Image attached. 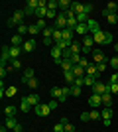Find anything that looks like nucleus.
<instances>
[{
  "instance_id": "nucleus-13",
  "label": "nucleus",
  "mask_w": 118,
  "mask_h": 132,
  "mask_svg": "<svg viewBox=\"0 0 118 132\" xmlns=\"http://www.w3.org/2000/svg\"><path fill=\"white\" fill-rule=\"evenodd\" d=\"M75 34H79V36H89V26H87V24H79L77 28H75Z\"/></svg>"
},
{
  "instance_id": "nucleus-27",
  "label": "nucleus",
  "mask_w": 118,
  "mask_h": 132,
  "mask_svg": "<svg viewBox=\"0 0 118 132\" xmlns=\"http://www.w3.org/2000/svg\"><path fill=\"white\" fill-rule=\"evenodd\" d=\"M10 57H12V59H18V57H20V47L10 45Z\"/></svg>"
},
{
  "instance_id": "nucleus-28",
  "label": "nucleus",
  "mask_w": 118,
  "mask_h": 132,
  "mask_svg": "<svg viewBox=\"0 0 118 132\" xmlns=\"http://www.w3.org/2000/svg\"><path fill=\"white\" fill-rule=\"evenodd\" d=\"M69 50L73 51L75 55H79V53H81V50H83V45H79L77 42H73V44H71V47H69Z\"/></svg>"
},
{
  "instance_id": "nucleus-38",
  "label": "nucleus",
  "mask_w": 118,
  "mask_h": 132,
  "mask_svg": "<svg viewBox=\"0 0 118 132\" xmlns=\"http://www.w3.org/2000/svg\"><path fill=\"white\" fill-rule=\"evenodd\" d=\"M28 87H30V89H38V87H39V81H38L35 77L30 79V81H28Z\"/></svg>"
},
{
  "instance_id": "nucleus-42",
  "label": "nucleus",
  "mask_w": 118,
  "mask_h": 132,
  "mask_svg": "<svg viewBox=\"0 0 118 132\" xmlns=\"http://www.w3.org/2000/svg\"><path fill=\"white\" fill-rule=\"evenodd\" d=\"M106 22L108 24H116L118 22V16H116V14H108V16H106Z\"/></svg>"
},
{
  "instance_id": "nucleus-46",
  "label": "nucleus",
  "mask_w": 118,
  "mask_h": 132,
  "mask_svg": "<svg viewBox=\"0 0 118 132\" xmlns=\"http://www.w3.org/2000/svg\"><path fill=\"white\" fill-rule=\"evenodd\" d=\"M53 132H65V126H63L61 122H57L55 126H53Z\"/></svg>"
},
{
  "instance_id": "nucleus-26",
  "label": "nucleus",
  "mask_w": 118,
  "mask_h": 132,
  "mask_svg": "<svg viewBox=\"0 0 118 132\" xmlns=\"http://www.w3.org/2000/svg\"><path fill=\"white\" fill-rule=\"evenodd\" d=\"M95 83H96V79H95V77H90V75H85V77H83V85H89V87H93Z\"/></svg>"
},
{
  "instance_id": "nucleus-52",
  "label": "nucleus",
  "mask_w": 118,
  "mask_h": 132,
  "mask_svg": "<svg viewBox=\"0 0 118 132\" xmlns=\"http://www.w3.org/2000/svg\"><path fill=\"white\" fill-rule=\"evenodd\" d=\"M73 85H77V87H83V77H77L75 79V83Z\"/></svg>"
},
{
  "instance_id": "nucleus-56",
  "label": "nucleus",
  "mask_w": 118,
  "mask_h": 132,
  "mask_svg": "<svg viewBox=\"0 0 118 132\" xmlns=\"http://www.w3.org/2000/svg\"><path fill=\"white\" fill-rule=\"evenodd\" d=\"M22 130H24V128H22V124H18V126L14 128V132H22Z\"/></svg>"
},
{
  "instance_id": "nucleus-32",
  "label": "nucleus",
  "mask_w": 118,
  "mask_h": 132,
  "mask_svg": "<svg viewBox=\"0 0 118 132\" xmlns=\"http://www.w3.org/2000/svg\"><path fill=\"white\" fill-rule=\"evenodd\" d=\"M47 8L49 10H57L59 8V0H47Z\"/></svg>"
},
{
  "instance_id": "nucleus-33",
  "label": "nucleus",
  "mask_w": 118,
  "mask_h": 132,
  "mask_svg": "<svg viewBox=\"0 0 118 132\" xmlns=\"http://www.w3.org/2000/svg\"><path fill=\"white\" fill-rule=\"evenodd\" d=\"M10 69H22V61L20 59H12L10 61Z\"/></svg>"
},
{
  "instance_id": "nucleus-4",
  "label": "nucleus",
  "mask_w": 118,
  "mask_h": 132,
  "mask_svg": "<svg viewBox=\"0 0 118 132\" xmlns=\"http://www.w3.org/2000/svg\"><path fill=\"white\" fill-rule=\"evenodd\" d=\"M34 112H35V116H47V114L51 112V109H49V105H43V103H39V105L34 109Z\"/></svg>"
},
{
  "instance_id": "nucleus-9",
  "label": "nucleus",
  "mask_w": 118,
  "mask_h": 132,
  "mask_svg": "<svg viewBox=\"0 0 118 132\" xmlns=\"http://www.w3.org/2000/svg\"><path fill=\"white\" fill-rule=\"evenodd\" d=\"M22 47H24V51H26V53H32V51L35 50V38H30V39H26Z\"/></svg>"
},
{
  "instance_id": "nucleus-55",
  "label": "nucleus",
  "mask_w": 118,
  "mask_h": 132,
  "mask_svg": "<svg viewBox=\"0 0 118 132\" xmlns=\"http://www.w3.org/2000/svg\"><path fill=\"white\" fill-rule=\"evenodd\" d=\"M59 122H61L63 126H65V124H67V122H69V120H67V116H61V120H59Z\"/></svg>"
},
{
  "instance_id": "nucleus-50",
  "label": "nucleus",
  "mask_w": 118,
  "mask_h": 132,
  "mask_svg": "<svg viewBox=\"0 0 118 132\" xmlns=\"http://www.w3.org/2000/svg\"><path fill=\"white\" fill-rule=\"evenodd\" d=\"M47 105H49V109H51V110H55V109H57V105H59V101H49Z\"/></svg>"
},
{
  "instance_id": "nucleus-49",
  "label": "nucleus",
  "mask_w": 118,
  "mask_h": 132,
  "mask_svg": "<svg viewBox=\"0 0 118 132\" xmlns=\"http://www.w3.org/2000/svg\"><path fill=\"white\" fill-rule=\"evenodd\" d=\"M79 65L83 67V69H87V67H89V61L85 59V57H81V61H79Z\"/></svg>"
},
{
  "instance_id": "nucleus-30",
  "label": "nucleus",
  "mask_w": 118,
  "mask_h": 132,
  "mask_svg": "<svg viewBox=\"0 0 118 132\" xmlns=\"http://www.w3.org/2000/svg\"><path fill=\"white\" fill-rule=\"evenodd\" d=\"M16 110H18L16 106L10 105V106H6V109H4V114H6V116H14V114H16Z\"/></svg>"
},
{
  "instance_id": "nucleus-17",
  "label": "nucleus",
  "mask_w": 118,
  "mask_h": 132,
  "mask_svg": "<svg viewBox=\"0 0 118 132\" xmlns=\"http://www.w3.org/2000/svg\"><path fill=\"white\" fill-rule=\"evenodd\" d=\"M16 126H18L16 118H14V116H6V128H8V130H14Z\"/></svg>"
},
{
  "instance_id": "nucleus-29",
  "label": "nucleus",
  "mask_w": 118,
  "mask_h": 132,
  "mask_svg": "<svg viewBox=\"0 0 118 132\" xmlns=\"http://www.w3.org/2000/svg\"><path fill=\"white\" fill-rule=\"evenodd\" d=\"M28 32H30V26H26V24H20V26H18V34H20V36H26Z\"/></svg>"
},
{
  "instance_id": "nucleus-45",
  "label": "nucleus",
  "mask_w": 118,
  "mask_h": 132,
  "mask_svg": "<svg viewBox=\"0 0 118 132\" xmlns=\"http://www.w3.org/2000/svg\"><path fill=\"white\" fill-rule=\"evenodd\" d=\"M79 118H81V122H89L90 120V114H89V112H81Z\"/></svg>"
},
{
  "instance_id": "nucleus-57",
  "label": "nucleus",
  "mask_w": 118,
  "mask_h": 132,
  "mask_svg": "<svg viewBox=\"0 0 118 132\" xmlns=\"http://www.w3.org/2000/svg\"><path fill=\"white\" fill-rule=\"evenodd\" d=\"M0 132H8V128H6L4 124H2V126H0Z\"/></svg>"
},
{
  "instance_id": "nucleus-31",
  "label": "nucleus",
  "mask_w": 118,
  "mask_h": 132,
  "mask_svg": "<svg viewBox=\"0 0 118 132\" xmlns=\"http://www.w3.org/2000/svg\"><path fill=\"white\" fill-rule=\"evenodd\" d=\"M106 10L110 12V14H116V10H118V4H116V2H108V4H106Z\"/></svg>"
},
{
  "instance_id": "nucleus-10",
  "label": "nucleus",
  "mask_w": 118,
  "mask_h": 132,
  "mask_svg": "<svg viewBox=\"0 0 118 132\" xmlns=\"http://www.w3.org/2000/svg\"><path fill=\"white\" fill-rule=\"evenodd\" d=\"M24 101H26L30 106H34V109L39 105V103H41V99H39L38 95H28V97H24Z\"/></svg>"
},
{
  "instance_id": "nucleus-40",
  "label": "nucleus",
  "mask_w": 118,
  "mask_h": 132,
  "mask_svg": "<svg viewBox=\"0 0 118 132\" xmlns=\"http://www.w3.org/2000/svg\"><path fill=\"white\" fill-rule=\"evenodd\" d=\"M16 93H18L16 87H6V97H14Z\"/></svg>"
},
{
  "instance_id": "nucleus-21",
  "label": "nucleus",
  "mask_w": 118,
  "mask_h": 132,
  "mask_svg": "<svg viewBox=\"0 0 118 132\" xmlns=\"http://www.w3.org/2000/svg\"><path fill=\"white\" fill-rule=\"evenodd\" d=\"M101 116H102V120H112V109H106V106H104Z\"/></svg>"
},
{
  "instance_id": "nucleus-35",
  "label": "nucleus",
  "mask_w": 118,
  "mask_h": 132,
  "mask_svg": "<svg viewBox=\"0 0 118 132\" xmlns=\"http://www.w3.org/2000/svg\"><path fill=\"white\" fill-rule=\"evenodd\" d=\"M30 109H32V106L28 105V103H26V101H20V110H22V112H30Z\"/></svg>"
},
{
  "instance_id": "nucleus-7",
  "label": "nucleus",
  "mask_w": 118,
  "mask_h": 132,
  "mask_svg": "<svg viewBox=\"0 0 118 132\" xmlns=\"http://www.w3.org/2000/svg\"><path fill=\"white\" fill-rule=\"evenodd\" d=\"M89 105L93 106V109H98V106L102 105V95H90L89 97Z\"/></svg>"
},
{
  "instance_id": "nucleus-34",
  "label": "nucleus",
  "mask_w": 118,
  "mask_h": 132,
  "mask_svg": "<svg viewBox=\"0 0 118 132\" xmlns=\"http://www.w3.org/2000/svg\"><path fill=\"white\" fill-rule=\"evenodd\" d=\"M108 93L118 95V83H108Z\"/></svg>"
},
{
  "instance_id": "nucleus-5",
  "label": "nucleus",
  "mask_w": 118,
  "mask_h": 132,
  "mask_svg": "<svg viewBox=\"0 0 118 132\" xmlns=\"http://www.w3.org/2000/svg\"><path fill=\"white\" fill-rule=\"evenodd\" d=\"M39 8V0H28L26 2V8H24V12L26 14H35V10Z\"/></svg>"
},
{
  "instance_id": "nucleus-39",
  "label": "nucleus",
  "mask_w": 118,
  "mask_h": 132,
  "mask_svg": "<svg viewBox=\"0 0 118 132\" xmlns=\"http://www.w3.org/2000/svg\"><path fill=\"white\" fill-rule=\"evenodd\" d=\"M55 18H57L55 10H49V8H47V16H45V20H53V22H55Z\"/></svg>"
},
{
  "instance_id": "nucleus-20",
  "label": "nucleus",
  "mask_w": 118,
  "mask_h": 132,
  "mask_svg": "<svg viewBox=\"0 0 118 132\" xmlns=\"http://www.w3.org/2000/svg\"><path fill=\"white\" fill-rule=\"evenodd\" d=\"M63 75H65V81H67V85H73L75 83V75H73V71H63Z\"/></svg>"
},
{
  "instance_id": "nucleus-43",
  "label": "nucleus",
  "mask_w": 118,
  "mask_h": 132,
  "mask_svg": "<svg viewBox=\"0 0 118 132\" xmlns=\"http://www.w3.org/2000/svg\"><path fill=\"white\" fill-rule=\"evenodd\" d=\"M108 65H110V67H112V69H118V55H114V57H112V59H110V61H108Z\"/></svg>"
},
{
  "instance_id": "nucleus-16",
  "label": "nucleus",
  "mask_w": 118,
  "mask_h": 132,
  "mask_svg": "<svg viewBox=\"0 0 118 132\" xmlns=\"http://www.w3.org/2000/svg\"><path fill=\"white\" fill-rule=\"evenodd\" d=\"M49 93H51V97H53L55 101H59V99L63 97V91H61V87H51V91H49Z\"/></svg>"
},
{
  "instance_id": "nucleus-19",
  "label": "nucleus",
  "mask_w": 118,
  "mask_h": 132,
  "mask_svg": "<svg viewBox=\"0 0 118 132\" xmlns=\"http://www.w3.org/2000/svg\"><path fill=\"white\" fill-rule=\"evenodd\" d=\"M53 32H55V26H53V24H51V26H47V28L43 30V32H41V34H43V39L51 38V36H53Z\"/></svg>"
},
{
  "instance_id": "nucleus-48",
  "label": "nucleus",
  "mask_w": 118,
  "mask_h": 132,
  "mask_svg": "<svg viewBox=\"0 0 118 132\" xmlns=\"http://www.w3.org/2000/svg\"><path fill=\"white\" fill-rule=\"evenodd\" d=\"M8 71H10V69H8V67H0V77L4 79L6 75H8Z\"/></svg>"
},
{
  "instance_id": "nucleus-12",
  "label": "nucleus",
  "mask_w": 118,
  "mask_h": 132,
  "mask_svg": "<svg viewBox=\"0 0 118 132\" xmlns=\"http://www.w3.org/2000/svg\"><path fill=\"white\" fill-rule=\"evenodd\" d=\"M10 45H14V47H20V45H24V38L20 36V34L12 36V38H10Z\"/></svg>"
},
{
  "instance_id": "nucleus-36",
  "label": "nucleus",
  "mask_w": 118,
  "mask_h": 132,
  "mask_svg": "<svg viewBox=\"0 0 118 132\" xmlns=\"http://www.w3.org/2000/svg\"><path fill=\"white\" fill-rule=\"evenodd\" d=\"M89 114H90V120H98V118H102V116H101V112H98L96 109H93V110L89 112Z\"/></svg>"
},
{
  "instance_id": "nucleus-2",
  "label": "nucleus",
  "mask_w": 118,
  "mask_h": 132,
  "mask_svg": "<svg viewBox=\"0 0 118 132\" xmlns=\"http://www.w3.org/2000/svg\"><path fill=\"white\" fill-rule=\"evenodd\" d=\"M90 89H93V95H104V93H108V85H106V83H102V81H96Z\"/></svg>"
},
{
  "instance_id": "nucleus-25",
  "label": "nucleus",
  "mask_w": 118,
  "mask_h": 132,
  "mask_svg": "<svg viewBox=\"0 0 118 132\" xmlns=\"http://www.w3.org/2000/svg\"><path fill=\"white\" fill-rule=\"evenodd\" d=\"M69 95H71V97H79V95H81V87L71 85V87H69Z\"/></svg>"
},
{
  "instance_id": "nucleus-47",
  "label": "nucleus",
  "mask_w": 118,
  "mask_h": 132,
  "mask_svg": "<svg viewBox=\"0 0 118 132\" xmlns=\"http://www.w3.org/2000/svg\"><path fill=\"white\" fill-rule=\"evenodd\" d=\"M71 57H73V51H71V50H65V51H63V59H71Z\"/></svg>"
},
{
  "instance_id": "nucleus-3",
  "label": "nucleus",
  "mask_w": 118,
  "mask_h": 132,
  "mask_svg": "<svg viewBox=\"0 0 118 132\" xmlns=\"http://www.w3.org/2000/svg\"><path fill=\"white\" fill-rule=\"evenodd\" d=\"M53 26H55L57 30H65V28H67V16H65V12L57 14V18H55V22H53Z\"/></svg>"
},
{
  "instance_id": "nucleus-58",
  "label": "nucleus",
  "mask_w": 118,
  "mask_h": 132,
  "mask_svg": "<svg viewBox=\"0 0 118 132\" xmlns=\"http://www.w3.org/2000/svg\"><path fill=\"white\" fill-rule=\"evenodd\" d=\"M114 51H116V53H118V44H114Z\"/></svg>"
},
{
  "instance_id": "nucleus-44",
  "label": "nucleus",
  "mask_w": 118,
  "mask_h": 132,
  "mask_svg": "<svg viewBox=\"0 0 118 132\" xmlns=\"http://www.w3.org/2000/svg\"><path fill=\"white\" fill-rule=\"evenodd\" d=\"M93 10H95V6H93V4H85L83 6V12H85V14H90Z\"/></svg>"
},
{
  "instance_id": "nucleus-18",
  "label": "nucleus",
  "mask_w": 118,
  "mask_h": 132,
  "mask_svg": "<svg viewBox=\"0 0 118 132\" xmlns=\"http://www.w3.org/2000/svg\"><path fill=\"white\" fill-rule=\"evenodd\" d=\"M51 39H53V44H59V42H63V32L55 28V32H53V36H51Z\"/></svg>"
},
{
  "instance_id": "nucleus-1",
  "label": "nucleus",
  "mask_w": 118,
  "mask_h": 132,
  "mask_svg": "<svg viewBox=\"0 0 118 132\" xmlns=\"http://www.w3.org/2000/svg\"><path fill=\"white\" fill-rule=\"evenodd\" d=\"M24 16H26V12H24V10H16L14 14H12V18H8V20H6V26L12 28V26H20V24H24V22H22Z\"/></svg>"
},
{
  "instance_id": "nucleus-11",
  "label": "nucleus",
  "mask_w": 118,
  "mask_h": 132,
  "mask_svg": "<svg viewBox=\"0 0 118 132\" xmlns=\"http://www.w3.org/2000/svg\"><path fill=\"white\" fill-rule=\"evenodd\" d=\"M63 32V39L69 44V47H71V44H73V36H75V30H69V28H65V30H61Z\"/></svg>"
},
{
  "instance_id": "nucleus-37",
  "label": "nucleus",
  "mask_w": 118,
  "mask_h": 132,
  "mask_svg": "<svg viewBox=\"0 0 118 132\" xmlns=\"http://www.w3.org/2000/svg\"><path fill=\"white\" fill-rule=\"evenodd\" d=\"M35 26H38L39 30H41V32H43L45 28H47V20H45V18H43V20H38V22H35Z\"/></svg>"
},
{
  "instance_id": "nucleus-8",
  "label": "nucleus",
  "mask_w": 118,
  "mask_h": 132,
  "mask_svg": "<svg viewBox=\"0 0 118 132\" xmlns=\"http://www.w3.org/2000/svg\"><path fill=\"white\" fill-rule=\"evenodd\" d=\"M93 61H95L96 65L98 63H106V57H104V53L101 50H93Z\"/></svg>"
},
{
  "instance_id": "nucleus-51",
  "label": "nucleus",
  "mask_w": 118,
  "mask_h": 132,
  "mask_svg": "<svg viewBox=\"0 0 118 132\" xmlns=\"http://www.w3.org/2000/svg\"><path fill=\"white\" fill-rule=\"evenodd\" d=\"M65 132H75V126L71 124V122H67V124H65Z\"/></svg>"
},
{
  "instance_id": "nucleus-24",
  "label": "nucleus",
  "mask_w": 118,
  "mask_h": 132,
  "mask_svg": "<svg viewBox=\"0 0 118 132\" xmlns=\"http://www.w3.org/2000/svg\"><path fill=\"white\" fill-rule=\"evenodd\" d=\"M83 6H85V4H81V2H73L71 10H73L75 14H83Z\"/></svg>"
},
{
  "instance_id": "nucleus-14",
  "label": "nucleus",
  "mask_w": 118,
  "mask_h": 132,
  "mask_svg": "<svg viewBox=\"0 0 118 132\" xmlns=\"http://www.w3.org/2000/svg\"><path fill=\"white\" fill-rule=\"evenodd\" d=\"M102 105L106 109H112V93H104L102 95Z\"/></svg>"
},
{
  "instance_id": "nucleus-23",
  "label": "nucleus",
  "mask_w": 118,
  "mask_h": 132,
  "mask_svg": "<svg viewBox=\"0 0 118 132\" xmlns=\"http://www.w3.org/2000/svg\"><path fill=\"white\" fill-rule=\"evenodd\" d=\"M61 67H63V71H73V63H71V61H69V59H63L61 61Z\"/></svg>"
},
{
  "instance_id": "nucleus-6",
  "label": "nucleus",
  "mask_w": 118,
  "mask_h": 132,
  "mask_svg": "<svg viewBox=\"0 0 118 132\" xmlns=\"http://www.w3.org/2000/svg\"><path fill=\"white\" fill-rule=\"evenodd\" d=\"M8 61H12V57H10V45H4V47H2V55H0V63H2V67H6Z\"/></svg>"
},
{
  "instance_id": "nucleus-53",
  "label": "nucleus",
  "mask_w": 118,
  "mask_h": 132,
  "mask_svg": "<svg viewBox=\"0 0 118 132\" xmlns=\"http://www.w3.org/2000/svg\"><path fill=\"white\" fill-rule=\"evenodd\" d=\"M96 67H98V73H102V71H104V69H106V63H98V65H96Z\"/></svg>"
},
{
  "instance_id": "nucleus-41",
  "label": "nucleus",
  "mask_w": 118,
  "mask_h": 132,
  "mask_svg": "<svg viewBox=\"0 0 118 132\" xmlns=\"http://www.w3.org/2000/svg\"><path fill=\"white\" fill-rule=\"evenodd\" d=\"M39 32H41V30H39V28L34 24V26H30V32H28V34H30V36H38Z\"/></svg>"
},
{
  "instance_id": "nucleus-15",
  "label": "nucleus",
  "mask_w": 118,
  "mask_h": 132,
  "mask_svg": "<svg viewBox=\"0 0 118 132\" xmlns=\"http://www.w3.org/2000/svg\"><path fill=\"white\" fill-rule=\"evenodd\" d=\"M34 77H35L34 69H24V77H22V83H26V85H28V81H30V79H34Z\"/></svg>"
},
{
  "instance_id": "nucleus-22",
  "label": "nucleus",
  "mask_w": 118,
  "mask_h": 132,
  "mask_svg": "<svg viewBox=\"0 0 118 132\" xmlns=\"http://www.w3.org/2000/svg\"><path fill=\"white\" fill-rule=\"evenodd\" d=\"M71 6H73V2H69V0H59V8H61L63 12H67Z\"/></svg>"
},
{
  "instance_id": "nucleus-54",
  "label": "nucleus",
  "mask_w": 118,
  "mask_h": 132,
  "mask_svg": "<svg viewBox=\"0 0 118 132\" xmlns=\"http://www.w3.org/2000/svg\"><path fill=\"white\" fill-rule=\"evenodd\" d=\"M110 83H118V73H112V77H110Z\"/></svg>"
}]
</instances>
